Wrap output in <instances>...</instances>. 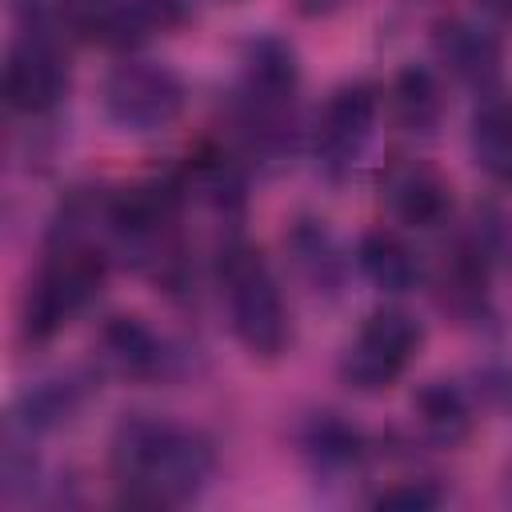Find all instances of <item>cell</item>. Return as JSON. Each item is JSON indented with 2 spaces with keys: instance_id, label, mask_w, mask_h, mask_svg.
Returning <instances> with one entry per match:
<instances>
[{
  "instance_id": "obj_1",
  "label": "cell",
  "mask_w": 512,
  "mask_h": 512,
  "mask_svg": "<svg viewBox=\"0 0 512 512\" xmlns=\"http://www.w3.org/2000/svg\"><path fill=\"white\" fill-rule=\"evenodd\" d=\"M216 468V448L204 432L160 420L124 416L112 432V480L124 504L176 508L200 496Z\"/></svg>"
},
{
  "instance_id": "obj_2",
  "label": "cell",
  "mask_w": 512,
  "mask_h": 512,
  "mask_svg": "<svg viewBox=\"0 0 512 512\" xmlns=\"http://www.w3.org/2000/svg\"><path fill=\"white\" fill-rule=\"evenodd\" d=\"M104 272H108V256L100 252V244L64 216V224L52 228L48 256L24 300L28 340H52L64 324H72L96 300Z\"/></svg>"
},
{
  "instance_id": "obj_3",
  "label": "cell",
  "mask_w": 512,
  "mask_h": 512,
  "mask_svg": "<svg viewBox=\"0 0 512 512\" xmlns=\"http://www.w3.org/2000/svg\"><path fill=\"white\" fill-rule=\"evenodd\" d=\"M216 284L228 304L232 336L260 360H276L292 344V316L280 296L276 276L268 272L264 256L244 244L228 240L216 256Z\"/></svg>"
},
{
  "instance_id": "obj_4",
  "label": "cell",
  "mask_w": 512,
  "mask_h": 512,
  "mask_svg": "<svg viewBox=\"0 0 512 512\" xmlns=\"http://www.w3.org/2000/svg\"><path fill=\"white\" fill-rule=\"evenodd\" d=\"M52 24L100 48H136L184 24L180 0H56Z\"/></svg>"
},
{
  "instance_id": "obj_5",
  "label": "cell",
  "mask_w": 512,
  "mask_h": 512,
  "mask_svg": "<svg viewBox=\"0 0 512 512\" xmlns=\"http://www.w3.org/2000/svg\"><path fill=\"white\" fill-rule=\"evenodd\" d=\"M420 344H424V328L408 312L380 308L356 328V336L340 352V380L364 396L388 392L408 372Z\"/></svg>"
},
{
  "instance_id": "obj_6",
  "label": "cell",
  "mask_w": 512,
  "mask_h": 512,
  "mask_svg": "<svg viewBox=\"0 0 512 512\" xmlns=\"http://www.w3.org/2000/svg\"><path fill=\"white\" fill-rule=\"evenodd\" d=\"M104 116L124 132H160L184 112V80L156 60H124L104 76Z\"/></svg>"
},
{
  "instance_id": "obj_7",
  "label": "cell",
  "mask_w": 512,
  "mask_h": 512,
  "mask_svg": "<svg viewBox=\"0 0 512 512\" xmlns=\"http://www.w3.org/2000/svg\"><path fill=\"white\" fill-rule=\"evenodd\" d=\"M376 92L368 84H340L320 116H316V136H312V156L316 168L328 180H348L356 164L364 160L372 136H376Z\"/></svg>"
},
{
  "instance_id": "obj_8",
  "label": "cell",
  "mask_w": 512,
  "mask_h": 512,
  "mask_svg": "<svg viewBox=\"0 0 512 512\" xmlns=\"http://www.w3.org/2000/svg\"><path fill=\"white\" fill-rule=\"evenodd\" d=\"M68 60L48 32H28L8 48L4 96L24 116H44L68 96Z\"/></svg>"
},
{
  "instance_id": "obj_9",
  "label": "cell",
  "mask_w": 512,
  "mask_h": 512,
  "mask_svg": "<svg viewBox=\"0 0 512 512\" xmlns=\"http://www.w3.org/2000/svg\"><path fill=\"white\" fill-rule=\"evenodd\" d=\"M380 200L408 228H440L452 216L448 176L416 156H400L380 172Z\"/></svg>"
},
{
  "instance_id": "obj_10",
  "label": "cell",
  "mask_w": 512,
  "mask_h": 512,
  "mask_svg": "<svg viewBox=\"0 0 512 512\" xmlns=\"http://www.w3.org/2000/svg\"><path fill=\"white\" fill-rule=\"evenodd\" d=\"M96 360L112 376L156 380L168 372L172 352L140 316H112L96 336Z\"/></svg>"
},
{
  "instance_id": "obj_11",
  "label": "cell",
  "mask_w": 512,
  "mask_h": 512,
  "mask_svg": "<svg viewBox=\"0 0 512 512\" xmlns=\"http://www.w3.org/2000/svg\"><path fill=\"white\" fill-rule=\"evenodd\" d=\"M432 52L460 84H472V88H492L504 64L500 40L464 16H448L432 28Z\"/></svg>"
},
{
  "instance_id": "obj_12",
  "label": "cell",
  "mask_w": 512,
  "mask_h": 512,
  "mask_svg": "<svg viewBox=\"0 0 512 512\" xmlns=\"http://www.w3.org/2000/svg\"><path fill=\"white\" fill-rule=\"evenodd\" d=\"M300 452L316 476L344 480V476L360 472L368 444H364L360 428L348 424L340 412H312L300 428Z\"/></svg>"
},
{
  "instance_id": "obj_13",
  "label": "cell",
  "mask_w": 512,
  "mask_h": 512,
  "mask_svg": "<svg viewBox=\"0 0 512 512\" xmlns=\"http://www.w3.org/2000/svg\"><path fill=\"white\" fill-rule=\"evenodd\" d=\"M284 248L292 268L300 272V280L316 292V296H336L344 284V252L336 244V236L324 228V220H296L284 232Z\"/></svg>"
},
{
  "instance_id": "obj_14",
  "label": "cell",
  "mask_w": 512,
  "mask_h": 512,
  "mask_svg": "<svg viewBox=\"0 0 512 512\" xmlns=\"http://www.w3.org/2000/svg\"><path fill=\"white\" fill-rule=\"evenodd\" d=\"M472 160L476 168L496 180V184H512V96L492 92L476 104L472 112Z\"/></svg>"
},
{
  "instance_id": "obj_15",
  "label": "cell",
  "mask_w": 512,
  "mask_h": 512,
  "mask_svg": "<svg viewBox=\"0 0 512 512\" xmlns=\"http://www.w3.org/2000/svg\"><path fill=\"white\" fill-rule=\"evenodd\" d=\"M412 420L420 424V436L436 448H456L472 436V404L448 380H432L412 396Z\"/></svg>"
},
{
  "instance_id": "obj_16",
  "label": "cell",
  "mask_w": 512,
  "mask_h": 512,
  "mask_svg": "<svg viewBox=\"0 0 512 512\" xmlns=\"http://www.w3.org/2000/svg\"><path fill=\"white\" fill-rule=\"evenodd\" d=\"M356 264L360 272L380 288V292H412L420 284V256L408 248L404 236H396L392 228H372L360 236L356 244Z\"/></svg>"
},
{
  "instance_id": "obj_17",
  "label": "cell",
  "mask_w": 512,
  "mask_h": 512,
  "mask_svg": "<svg viewBox=\"0 0 512 512\" xmlns=\"http://www.w3.org/2000/svg\"><path fill=\"white\" fill-rule=\"evenodd\" d=\"M392 116L408 136H432L444 120V96L428 68H404L392 80Z\"/></svg>"
},
{
  "instance_id": "obj_18",
  "label": "cell",
  "mask_w": 512,
  "mask_h": 512,
  "mask_svg": "<svg viewBox=\"0 0 512 512\" xmlns=\"http://www.w3.org/2000/svg\"><path fill=\"white\" fill-rule=\"evenodd\" d=\"M180 192L208 204L212 212H236L244 200V176L236 168V160H228L224 152H200L188 160L184 176H180Z\"/></svg>"
},
{
  "instance_id": "obj_19",
  "label": "cell",
  "mask_w": 512,
  "mask_h": 512,
  "mask_svg": "<svg viewBox=\"0 0 512 512\" xmlns=\"http://www.w3.org/2000/svg\"><path fill=\"white\" fill-rule=\"evenodd\" d=\"M80 404V388L72 380H40L36 388L24 392L20 408L12 412V428H24V436L32 440V432H48L60 428Z\"/></svg>"
},
{
  "instance_id": "obj_20",
  "label": "cell",
  "mask_w": 512,
  "mask_h": 512,
  "mask_svg": "<svg viewBox=\"0 0 512 512\" xmlns=\"http://www.w3.org/2000/svg\"><path fill=\"white\" fill-rule=\"evenodd\" d=\"M444 500V488L436 480H396L392 488H384L372 504L376 508H404V512H424L436 508Z\"/></svg>"
},
{
  "instance_id": "obj_21",
  "label": "cell",
  "mask_w": 512,
  "mask_h": 512,
  "mask_svg": "<svg viewBox=\"0 0 512 512\" xmlns=\"http://www.w3.org/2000/svg\"><path fill=\"white\" fill-rule=\"evenodd\" d=\"M340 4H348V0H296V8H300L304 16H328V12H336Z\"/></svg>"
},
{
  "instance_id": "obj_22",
  "label": "cell",
  "mask_w": 512,
  "mask_h": 512,
  "mask_svg": "<svg viewBox=\"0 0 512 512\" xmlns=\"http://www.w3.org/2000/svg\"><path fill=\"white\" fill-rule=\"evenodd\" d=\"M496 20H504V24H512V0H480Z\"/></svg>"
}]
</instances>
